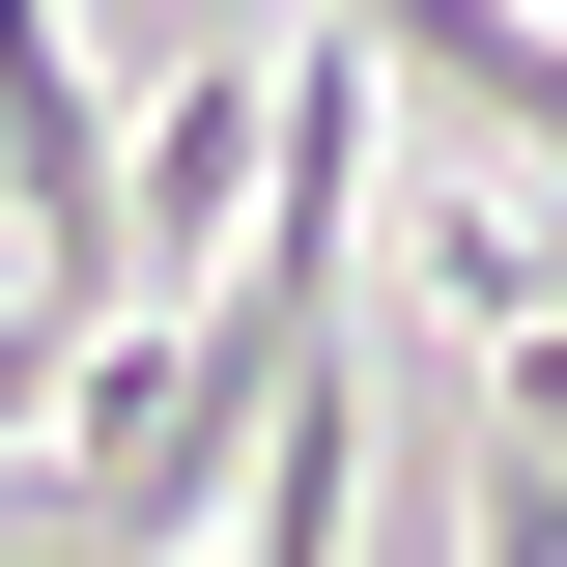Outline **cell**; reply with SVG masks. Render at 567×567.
Returning a JSON list of instances; mask_svg holds the SVG:
<instances>
[{
	"label": "cell",
	"instance_id": "cell-1",
	"mask_svg": "<svg viewBox=\"0 0 567 567\" xmlns=\"http://www.w3.org/2000/svg\"><path fill=\"white\" fill-rule=\"evenodd\" d=\"M58 369H85V341L29 312V284H0V483H29V425H58Z\"/></svg>",
	"mask_w": 567,
	"mask_h": 567
}]
</instances>
